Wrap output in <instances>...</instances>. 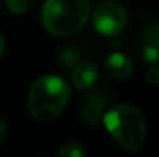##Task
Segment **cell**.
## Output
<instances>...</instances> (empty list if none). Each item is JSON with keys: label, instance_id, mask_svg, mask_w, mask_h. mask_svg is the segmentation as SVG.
Returning <instances> with one entry per match:
<instances>
[{"label": "cell", "instance_id": "1", "mask_svg": "<svg viewBox=\"0 0 159 157\" xmlns=\"http://www.w3.org/2000/svg\"><path fill=\"white\" fill-rule=\"evenodd\" d=\"M104 126L114 142L130 151H139L147 137V123L144 114L133 105L119 103L105 111L102 117Z\"/></svg>", "mask_w": 159, "mask_h": 157}, {"label": "cell", "instance_id": "2", "mask_svg": "<svg viewBox=\"0 0 159 157\" xmlns=\"http://www.w3.org/2000/svg\"><path fill=\"white\" fill-rule=\"evenodd\" d=\"M71 89L65 79L59 76H42L30 88L28 111L37 122L56 119L70 102Z\"/></svg>", "mask_w": 159, "mask_h": 157}, {"label": "cell", "instance_id": "3", "mask_svg": "<svg viewBox=\"0 0 159 157\" xmlns=\"http://www.w3.org/2000/svg\"><path fill=\"white\" fill-rule=\"evenodd\" d=\"M88 17V0H45L42 8V25L54 37L76 34Z\"/></svg>", "mask_w": 159, "mask_h": 157}, {"label": "cell", "instance_id": "4", "mask_svg": "<svg viewBox=\"0 0 159 157\" xmlns=\"http://www.w3.org/2000/svg\"><path fill=\"white\" fill-rule=\"evenodd\" d=\"M128 22V14L124 6L117 3H104L96 8L93 15V26L101 36H116L119 34Z\"/></svg>", "mask_w": 159, "mask_h": 157}, {"label": "cell", "instance_id": "5", "mask_svg": "<svg viewBox=\"0 0 159 157\" xmlns=\"http://www.w3.org/2000/svg\"><path fill=\"white\" fill-rule=\"evenodd\" d=\"M107 105L108 99L102 91L91 93L80 109V120L85 125H98L99 122H102V117L107 111Z\"/></svg>", "mask_w": 159, "mask_h": 157}, {"label": "cell", "instance_id": "6", "mask_svg": "<svg viewBox=\"0 0 159 157\" xmlns=\"http://www.w3.org/2000/svg\"><path fill=\"white\" fill-rule=\"evenodd\" d=\"M99 79V68L93 62H80L71 76V83L77 89H90Z\"/></svg>", "mask_w": 159, "mask_h": 157}, {"label": "cell", "instance_id": "7", "mask_svg": "<svg viewBox=\"0 0 159 157\" xmlns=\"http://www.w3.org/2000/svg\"><path fill=\"white\" fill-rule=\"evenodd\" d=\"M105 69L111 77L124 80L133 74V62L124 52H111L105 57Z\"/></svg>", "mask_w": 159, "mask_h": 157}, {"label": "cell", "instance_id": "8", "mask_svg": "<svg viewBox=\"0 0 159 157\" xmlns=\"http://www.w3.org/2000/svg\"><path fill=\"white\" fill-rule=\"evenodd\" d=\"M57 156L59 157H85L87 156V150L79 142H70V143H65L57 151Z\"/></svg>", "mask_w": 159, "mask_h": 157}, {"label": "cell", "instance_id": "9", "mask_svg": "<svg viewBox=\"0 0 159 157\" xmlns=\"http://www.w3.org/2000/svg\"><path fill=\"white\" fill-rule=\"evenodd\" d=\"M141 55H142V60H144L145 63L159 65V46L158 45H150V43H147V45L142 48Z\"/></svg>", "mask_w": 159, "mask_h": 157}, {"label": "cell", "instance_id": "10", "mask_svg": "<svg viewBox=\"0 0 159 157\" xmlns=\"http://www.w3.org/2000/svg\"><path fill=\"white\" fill-rule=\"evenodd\" d=\"M144 40L150 45H158L159 46V22L148 25L144 29Z\"/></svg>", "mask_w": 159, "mask_h": 157}, {"label": "cell", "instance_id": "11", "mask_svg": "<svg viewBox=\"0 0 159 157\" xmlns=\"http://www.w3.org/2000/svg\"><path fill=\"white\" fill-rule=\"evenodd\" d=\"M6 6L12 14L20 15V14H25L28 11L30 0H6Z\"/></svg>", "mask_w": 159, "mask_h": 157}, {"label": "cell", "instance_id": "12", "mask_svg": "<svg viewBox=\"0 0 159 157\" xmlns=\"http://www.w3.org/2000/svg\"><path fill=\"white\" fill-rule=\"evenodd\" d=\"M77 59H79V52L74 51V50H65V51L60 52V55H59V60H60L62 65L66 66V68L73 66V65L77 62Z\"/></svg>", "mask_w": 159, "mask_h": 157}, {"label": "cell", "instance_id": "13", "mask_svg": "<svg viewBox=\"0 0 159 157\" xmlns=\"http://www.w3.org/2000/svg\"><path fill=\"white\" fill-rule=\"evenodd\" d=\"M147 80L152 85H159V66H153L148 72H147Z\"/></svg>", "mask_w": 159, "mask_h": 157}, {"label": "cell", "instance_id": "14", "mask_svg": "<svg viewBox=\"0 0 159 157\" xmlns=\"http://www.w3.org/2000/svg\"><path fill=\"white\" fill-rule=\"evenodd\" d=\"M5 136H6V123H5V120L0 119V145L3 143Z\"/></svg>", "mask_w": 159, "mask_h": 157}, {"label": "cell", "instance_id": "15", "mask_svg": "<svg viewBox=\"0 0 159 157\" xmlns=\"http://www.w3.org/2000/svg\"><path fill=\"white\" fill-rule=\"evenodd\" d=\"M3 52H5V39H3L2 34H0V57L3 55Z\"/></svg>", "mask_w": 159, "mask_h": 157}]
</instances>
